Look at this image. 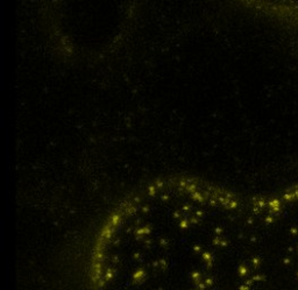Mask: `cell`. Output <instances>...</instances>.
I'll return each mask as SVG.
<instances>
[{
    "label": "cell",
    "mask_w": 298,
    "mask_h": 290,
    "mask_svg": "<svg viewBox=\"0 0 298 290\" xmlns=\"http://www.w3.org/2000/svg\"><path fill=\"white\" fill-rule=\"evenodd\" d=\"M234 198L186 181L152 185L112 213L93 249L92 290H207Z\"/></svg>",
    "instance_id": "6da1fadb"
}]
</instances>
